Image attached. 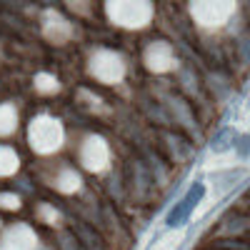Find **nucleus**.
<instances>
[{
	"mask_svg": "<svg viewBox=\"0 0 250 250\" xmlns=\"http://www.w3.org/2000/svg\"><path fill=\"white\" fill-rule=\"evenodd\" d=\"M55 188H58L60 193H73V190H78V188H80V175L73 168H62L58 173V178H55Z\"/></svg>",
	"mask_w": 250,
	"mask_h": 250,
	"instance_id": "nucleus-10",
	"label": "nucleus"
},
{
	"mask_svg": "<svg viewBox=\"0 0 250 250\" xmlns=\"http://www.w3.org/2000/svg\"><path fill=\"white\" fill-rule=\"evenodd\" d=\"M235 0H193V15L203 25L213 28L233 13Z\"/></svg>",
	"mask_w": 250,
	"mask_h": 250,
	"instance_id": "nucleus-5",
	"label": "nucleus"
},
{
	"mask_svg": "<svg viewBox=\"0 0 250 250\" xmlns=\"http://www.w3.org/2000/svg\"><path fill=\"white\" fill-rule=\"evenodd\" d=\"M145 65L153 73H165L175 65V55L168 43H150V48L145 50Z\"/></svg>",
	"mask_w": 250,
	"mask_h": 250,
	"instance_id": "nucleus-6",
	"label": "nucleus"
},
{
	"mask_svg": "<svg viewBox=\"0 0 250 250\" xmlns=\"http://www.w3.org/2000/svg\"><path fill=\"white\" fill-rule=\"evenodd\" d=\"M180 240H183V230H173V233H168V235H163V238L153 245V250H175V248L180 245Z\"/></svg>",
	"mask_w": 250,
	"mask_h": 250,
	"instance_id": "nucleus-13",
	"label": "nucleus"
},
{
	"mask_svg": "<svg viewBox=\"0 0 250 250\" xmlns=\"http://www.w3.org/2000/svg\"><path fill=\"white\" fill-rule=\"evenodd\" d=\"M62 140H65V130L58 118L50 115H38L30 120V128H28V143L30 148L38 155H50L55 150L62 148Z\"/></svg>",
	"mask_w": 250,
	"mask_h": 250,
	"instance_id": "nucleus-1",
	"label": "nucleus"
},
{
	"mask_svg": "<svg viewBox=\"0 0 250 250\" xmlns=\"http://www.w3.org/2000/svg\"><path fill=\"white\" fill-rule=\"evenodd\" d=\"M35 90L38 93H43V95H50V93H58L60 90V85H58V80L53 78V75H38L35 78Z\"/></svg>",
	"mask_w": 250,
	"mask_h": 250,
	"instance_id": "nucleus-12",
	"label": "nucleus"
},
{
	"mask_svg": "<svg viewBox=\"0 0 250 250\" xmlns=\"http://www.w3.org/2000/svg\"><path fill=\"white\" fill-rule=\"evenodd\" d=\"M15 128H18V113L10 103H3L0 105V138L10 135Z\"/></svg>",
	"mask_w": 250,
	"mask_h": 250,
	"instance_id": "nucleus-11",
	"label": "nucleus"
},
{
	"mask_svg": "<svg viewBox=\"0 0 250 250\" xmlns=\"http://www.w3.org/2000/svg\"><path fill=\"white\" fill-rule=\"evenodd\" d=\"M110 163V150H108V143L103 140L100 135H88L80 145V165L85 170L100 173L105 170Z\"/></svg>",
	"mask_w": 250,
	"mask_h": 250,
	"instance_id": "nucleus-3",
	"label": "nucleus"
},
{
	"mask_svg": "<svg viewBox=\"0 0 250 250\" xmlns=\"http://www.w3.org/2000/svg\"><path fill=\"white\" fill-rule=\"evenodd\" d=\"M90 75L100 83H118L125 75V65H123V58L115 53H98L90 60Z\"/></svg>",
	"mask_w": 250,
	"mask_h": 250,
	"instance_id": "nucleus-4",
	"label": "nucleus"
},
{
	"mask_svg": "<svg viewBox=\"0 0 250 250\" xmlns=\"http://www.w3.org/2000/svg\"><path fill=\"white\" fill-rule=\"evenodd\" d=\"M33 248H35V235L25 225L10 228L3 243H0V250H33Z\"/></svg>",
	"mask_w": 250,
	"mask_h": 250,
	"instance_id": "nucleus-8",
	"label": "nucleus"
},
{
	"mask_svg": "<svg viewBox=\"0 0 250 250\" xmlns=\"http://www.w3.org/2000/svg\"><path fill=\"white\" fill-rule=\"evenodd\" d=\"M0 205L8 208V210H18V208H20V200H18V195L3 193V195H0Z\"/></svg>",
	"mask_w": 250,
	"mask_h": 250,
	"instance_id": "nucleus-14",
	"label": "nucleus"
},
{
	"mask_svg": "<svg viewBox=\"0 0 250 250\" xmlns=\"http://www.w3.org/2000/svg\"><path fill=\"white\" fill-rule=\"evenodd\" d=\"M205 193V188L203 185H195L193 188V190L190 193H188L175 208H173V210L168 213V220H165V223H168L170 228H178V225H183L185 220H188V215H190V210H193V208H195V203L200 200V195Z\"/></svg>",
	"mask_w": 250,
	"mask_h": 250,
	"instance_id": "nucleus-7",
	"label": "nucleus"
},
{
	"mask_svg": "<svg viewBox=\"0 0 250 250\" xmlns=\"http://www.w3.org/2000/svg\"><path fill=\"white\" fill-rule=\"evenodd\" d=\"M108 10L123 28H143L150 20L148 0H108Z\"/></svg>",
	"mask_w": 250,
	"mask_h": 250,
	"instance_id": "nucleus-2",
	"label": "nucleus"
},
{
	"mask_svg": "<svg viewBox=\"0 0 250 250\" xmlns=\"http://www.w3.org/2000/svg\"><path fill=\"white\" fill-rule=\"evenodd\" d=\"M20 165V158L18 153L10 148V145H0V178H8L18 170Z\"/></svg>",
	"mask_w": 250,
	"mask_h": 250,
	"instance_id": "nucleus-9",
	"label": "nucleus"
}]
</instances>
